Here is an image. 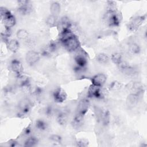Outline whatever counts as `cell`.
Here are the masks:
<instances>
[{
	"mask_svg": "<svg viewBox=\"0 0 147 147\" xmlns=\"http://www.w3.org/2000/svg\"><path fill=\"white\" fill-rule=\"evenodd\" d=\"M119 13L115 10L107 9L105 14V20L109 26H118L121 22V18Z\"/></svg>",
	"mask_w": 147,
	"mask_h": 147,
	"instance_id": "obj_1",
	"label": "cell"
},
{
	"mask_svg": "<svg viewBox=\"0 0 147 147\" xmlns=\"http://www.w3.org/2000/svg\"><path fill=\"white\" fill-rule=\"evenodd\" d=\"M65 49L69 52L78 51L80 47V42L78 38L74 34L61 42Z\"/></svg>",
	"mask_w": 147,
	"mask_h": 147,
	"instance_id": "obj_2",
	"label": "cell"
},
{
	"mask_svg": "<svg viewBox=\"0 0 147 147\" xmlns=\"http://www.w3.org/2000/svg\"><path fill=\"white\" fill-rule=\"evenodd\" d=\"M87 96L88 98L95 99H103L105 96L101 87H96L92 84L90 86L88 90Z\"/></svg>",
	"mask_w": 147,
	"mask_h": 147,
	"instance_id": "obj_3",
	"label": "cell"
},
{
	"mask_svg": "<svg viewBox=\"0 0 147 147\" xmlns=\"http://www.w3.org/2000/svg\"><path fill=\"white\" fill-rule=\"evenodd\" d=\"M74 60L75 64H76V66L83 69H84L88 63L87 55L83 51L78 52L75 56Z\"/></svg>",
	"mask_w": 147,
	"mask_h": 147,
	"instance_id": "obj_4",
	"label": "cell"
},
{
	"mask_svg": "<svg viewBox=\"0 0 147 147\" xmlns=\"http://www.w3.org/2000/svg\"><path fill=\"white\" fill-rule=\"evenodd\" d=\"M40 59V54L34 51H28L25 56V59L27 64L30 66L35 65Z\"/></svg>",
	"mask_w": 147,
	"mask_h": 147,
	"instance_id": "obj_5",
	"label": "cell"
},
{
	"mask_svg": "<svg viewBox=\"0 0 147 147\" xmlns=\"http://www.w3.org/2000/svg\"><path fill=\"white\" fill-rule=\"evenodd\" d=\"M31 105V102L28 99L25 98L22 99L18 104V109L20 111L18 114L25 115L28 114L30 110Z\"/></svg>",
	"mask_w": 147,
	"mask_h": 147,
	"instance_id": "obj_6",
	"label": "cell"
},
{
	"mask_svg": "<svg viewBox=\"0 0 147 147\" xmlns=\"http://www.w3.org/2000/svg\"><path fill=\"white\" fill-rule=\"evenodd\" d=\"M67 97L66 92L61 87L57 88L53 92V98L56 102L62 103L67 99Z\"/></svg>",
	"mask_w": 147,
	"mask_h": 147,
	"instance_id": "obj_7",
	"label": "cell"
},
{
	"mask_svg": "<svg viewBox=\"0 0 147 147\" xmlns=\"http://www.w3.org/2000/svg\"><path fill=\"white\" fill-rule=\"evenodd\" d=\"M107 77L105 74L103 73H98L91 78V81L92 85L101 87L106 82Z\"/></svg>",
	"mask_w": 147,
	"mask_h": 147,
	"instance_id": "obj_8",
	"label": "cell"
},
{
	"mask_svg": "<svg viewBox=\"0 0 147 147\" xmlns=\"http://www.w3.org/2000/svg\"><path fill=\"white\" fill-rule=\"evenodd\" d=\"M145 18L143 16H136L131 18L128 24L129 29L131 31L137 30L142 24Z\"/></svg>",
	"mask_w": 147,
	"mask_h": 147,
	"instance_id": "obj_9",
	"label": "cell"
},
{
	"mask_svg": "<svg viewBox=\"0 0 147 147\" xmlns=\"http://www.w3.org/2000/svg\"><path fill=\"white\" fill-rule=\"evenodd\" d=\"M89 106L90 103L88 100L86 99H83L81 100L79 102L77 107L76 114L81 115L82 116H84L88 110Z\"/></svg>",
	"mask_w": 147,
	"mask_h": 147,
	"instance_id": "obj_10",
	"label": "cell"
},
{
	"mask_svg": "<svg viewBox=\"0 0 147 147\" xmlns=\"http://www.w3.org/2000/svg\"><path fill=\"white\" fill-rule=\"evenodd\" d=\"M10 68L17 76L21 75L24 69L21 62L17 59H13L11 60L10 63Z\"/></svg>",
	"mask_w": 147,
	"mask_h": 147,
	"instance_id": "obj_11",
	"label": "cell"
},
{
	"mask_svg": "<svg viewBox=\"0 0 147 147\" xmlns=\"http://www.w3.org/2000/svg\"><path fill=\"white\" fill-rule=\"evenodd\" d=\"M1 21H2L4 25V27L10 29L14 26L16 23L15 17L12 14H10V15L7 16Z\"/></svg>",
	"mask_w": 147,
	"mask_h": 147,
	"instance_id": "obj_12",
	"label": "cell"
},
{
	"mask_svg": "<svg viewBox=\"0 0 147 147\" xmlns=\"http://www.w3.org/2000/svg\"><path fill=\"white\" fill-rule=\"evenodd\" d=\"M8 49L12 52H16L19 49L20 44L17 40L11 39L7 42Z\"/></svg>",
	"mask_w": 147,
	"mask_h": 147,
	"instance_id": "obj_13",
	"label": "cell"
},
{
	"mask_svg": "<svg viewBox=\"0 0 147 147\" xmlns=\"http://www.w3.org/2000/svg\"><path fill=\"white\" fill-rule=\"evenodd\" d=\"M17 83L20 87L30 84L29 78L27 76L22 74L17 76Z\"/></svg>",
	"mask_w": 147,
	"mask_h": 147,
	"instance_id": "obj_14",
	"label": "cell"
},
{
	"mask_svg": "<svg viewBox=\"0 0 147 147\" xmlns=\"http://www.w3.org/2000/svg\"><path fill=\"white\" fill-rule=\"evenodd\" d=\"M96 60L100 64H106L110 60V57L105 53H99L96 56Z\"/></svg>",
	"mask_w": 147,
	"mask_h": 147,
	"instance_id": "obj_15",
	"label": "cell"
},
{
	"mask_svg": "<svg viewBox=\"0 0 147 147\" xmlns=\"http://www.w3.org/2000/svg\"><path fill=\"white\" fill-rule=\"evenodd\" d=\"M60 9H61V7L59 3L57 2H53V3H51L50 6V11H51V14L54 16L57 17V16L60 12Z\"/></svg>",
	"mask_w": 147,
	"mask_h": 147,
	"instance_id": "obj_16",
	"label": "cell"
},
{
	"mask_svg": "<svg viewBox=\"0 0 147 147\" xmlns=\"http://www.w3.org/2000/svg\"><path fill=\"white\" fill-rule=\"evenodd\" d=\"M57 122L60 125H65L68 120V115L65 112H60L59 113L56 118Z\"/></svg>",
	"mask_w": 147,
	"mask_h": 147,
	"instance_id": "obj_17",
	"label": "cell"
},
{
	"mask_svg": "<svg viewBox=\"0 0 147 147\" xmlns=\"http://www.w3.org/2000/svg\"><path fill=\"white\" fill-rule=\"evenodd\" d=\"M32 11V7L30 5H18V11L22 15H26L29 14Z\"/></svg>",
	"mask_w": 147,
	"mask_h": 147,
	"instance_id": "obj_18",
	"label": "cell"
},
{
	"mask_svg": "<svg viewBox=\"0 0 147 147\" xmlns=\"http://www.w3.org/2000/svg\"><path fill=\"white\" fill-rule=\"evenodd\" d=\"M38 142V140L34 137V136H30L24 142V146H36Z\"/></svg>",
	"mask_w": 147,
	"mask_h": 147,
	"instance_id": "obj_19",
	"label": "cell"
},
{
	"mask_svg": "<svg viewBox=\"0 0 147 147\" xmlns=\"http://www.w3.org/2000/svg\"><path fill=\"white\" fill-rule=\"evenodd\" d=\"M138 98H139L138 95L135 93H131L127 96V103L129 106L135 105L138 100Z\"/></svg>",
	"mask_w": 147,
	"mask_h": 147,
	"instance_id": "obj_20",
	"label": "cell"
},
{
	"mask_svg": "<svg viewBox=\"0 0 147 147\" xmlns=\"http://www.w3.org/2000/svg\"><path fill=\"white\" fill-rule=\"evenodd\" d=\"M35 126L38 130L40 131H44L47 129L48 125L42 119H38L36 122Z\"/></svg>",
	"mask_w": 147,
	"mask_h": 147,
	"instance_id": "obj_21",
	"label": "cell"
},
{
	"mask_svg": "<svg viewBox=\"0 0 147 147\" xmlns=\"http://www.w3.org/2000/svg\"><path fill=\"white\" fill-rule=\"evenodd\" d=\"M110 57V60L115 64L118 65L119 64L122 60V55L119 53H113Z\"/></svg>",
	"mask_w": 147,
	"mask_h": 147,
	"instance_id": "obj_22",
	"label": "cell"
},
{
	"mask_svg": "<svg viewBox=\"0 0 147 147\" xmlns=\"http://www.w3.org/2000/svg\"><path fill=\"white\" fill-rule=\"evenodd\" d=\"M46 23L47 24L51 26V27H53L55 26V25H56V24H57V17L54 16L52 14L49 15L47 18V20H46Z\"/></svg>",
	"mask_w": 147,
	"mask_h": 147,
	"instance_id": "obj_23",
	"label": "cell"
},
{
	"mask_svg": "<svg viewBox=\"0 0 147 147\" xmlns=\"http://www.w3.org/2000/svg\"><path fill=\"white\" fill-rule=\"evenodd\" d=\"M28 32L27 30L24 29H21L18 30L16 33V36L17 38L20 40H25L28 37Z\"/></svg>",
	"mask_w": 147,
	"mask_h": 147,
	"instance_id": "obj_24",
	"label": "cell"
},
{
	"mask_svg": "<svg viewBox=\"0 0 147 147\" xmlns=\"http://www.w3.org/2000/svg\"><path fill=\"white\" fill-rule=\"evenodd\" d=\"M129 50L133 54H138L141 51V48L137 44L132 43L129 47Z\"/></svg>",
	"mask_w": 147,
	"mask_h": 147,
	"instance_id": "obj_25",
	"label": "cell"
},
{
	"mask_svg": "<svg viewBox=\"0 0 147 147\" xmlns=\"http://www.w3.org/2000/svg\"><path fill=\"white\" fill-rule=\"evenodd\" d=\"M10 14H11V12L7 8L4 7H1V8H0V17H1V20H2L3 18H5L6 17L10 15Z\"/></svg>",
	"mask_w": 147,
	"mask_h": 147,
	"instance_id": "obj_26",
	"label": "cell"
},
{
	"mask_svg": "<svg viewBox=\"0 0 147 147\" xmlns=\"http://www.w3.org/2000/svg\"><path fill=\"white\" fill-rule=\"evenodd\" d=\"M102 121L104 125H107L110 122V113L109 111L104 112L102 116Z\"/></svg>",
	"mask_w": 147,
	"mask_h": 147,
	"instance_id": "obj_27",
	"label": "cell"
},
{
	"mask_svg": "<svg viewBox=\"0 0 147 147\" xmlns=\"http://www.w3.org/2000/svg\"><path fill=\"white\" fill-rule=\"evenodd\" d=\"M50 139L56 143H60L61 142L62 140V138L60 136L58 135V134H52L51 137H50Z\"/></svg>",
	"mask_w": 147,
	"mask_h": 147,
	"instance_id": "obj_28",
	"label": "cell"
},
{
	"mask_svg": "<svg viewBox=\"0 0 147 147\" xmlns=\"http://www.w3.org/2000/svg\"><path fill=\"white\" fill-rule=\"evenodd\" d=\"M76 146H80V147H84L87 146L88 144V142L87 140H78L76 142Z\"/></svg>",
	"mask_w": 147,
	"mask_h": 147,
	"instance_id": "obj_29",
	"label": "cell"
},
{
	"mask_svg": "<svg viewBox=\"0 0 147 147\" xmlns=\"http://www.w3.org/2000/svg\"><path fill=\"white\" fill-rule=\"evenodd\" d=\"M53 109L51 106H48L45 109V113L47 114V115H51L53 113Z\"/></svg>",
	"mask_w": 147,
	"mask_h": 147,
	"instance_id": "obj_30",
	"label": "cell"
},
{
	"mask_svg": "<svg viewBox=\"0 0 147 147\" xmlns=\"http://www.w3.org/2000/svg\"><path fill=\"white\" fill-rule=\"evenodd\" d=\"M119 83H117L116 82H113L111 85V88L114 89V90H115V89H118L120 88V86H119Z\"/></svg>",
	"mask_w": 147,
	"mask_h": 147,
	"instance_id": "obj_31",
	"label": "cell"
},
{
	"mask_svg": "<svg viewBox=\"0 0 147 147\" xmlns=\"http://www.w3.org/2000/svg\"><path fill=\"white\" fill-rule=\"evenodd\" d=\"M32 131V130H31V128L29 127H28L25 130V134H26V135H29L30 134Z\"/></svg>",
	"mask_w": 147,
	"mask_h": 147,
	"instance_id": "obj_32",
	"label": "cell"
}]
</instances>
